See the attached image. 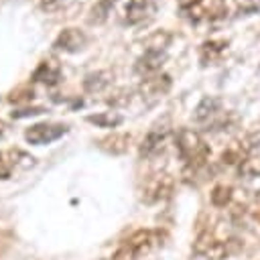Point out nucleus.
<instances>
[{"label":"nucleus","instance_id":"obj_1","mask_svg":"<svg viewBox=\"0 0 260 260\" xmlns=\"http://www.w3.org/2000/svg\"><path fill=\"white\" fill-rule=\"evenodd\" d=\"M175 142H177V150H179L181 158L185 160V171L197 173L201 167H205V162L209 158V146L205 144V140L201 138L199 132L181 128L175 136Z\"/></svg>","mask_w":260,"mask_h":260},{"label":"nucleus","instance_id":"obj_2","mask_svg":"<svg viewBox=\"0 0 260 260\" xmlns=\"http://www.w3.org/2000/svg\"><path fill=\"white\" fill-rule=\"evenodd\" d=\"M158 244V234L152 230L134 232L114 254V260H140Z\"/></svg>","mask_w":260,"mask_h":260},{"label":"nucleus","instance_id":"obj_3","mask_svg":"<svg viewBox=\"0 0 260 260\" xmlns=\"http://www.w3.org/2000/svg\"><path fill=\"white\" fill-rule=\"evenodd\" d=\"M171 136V124H169V118L165 120H158L150 126V130L146 132L142 144H140V156L144 158H152L156 156L158 152L165 150V144Z\"/></svg>","mask_w":260,"mask_h":260},{"label":"nucleus","instance_id":"obj_4","mask_svg":"<svg viewBox=\"0 0 260 260\" xmlns=\"http://www.w3.org/2000/svg\"><path fill=\"white\" fill-rule=\"evenodd\" d=\"M67 126L65 124H35L30 128H26L24 132V138L30 142V144H49V142H55L57 138H61L63 134H67Z\"/></svg>","mask_w":260,"mask_h":260},{"label":"nucleus","instance_id":"obj_5","mask_svg":"<svg viewBox=\"0 0 260 260\" xmlns=\"http://www.w3.org/2000/svg\"><path fill=\"white\" fill-rule=\"evenodd\" d=\"M173 191V179L169 175H152L146 185H144V201L148 203H154V201H160V199H167Z\"/></svg>","mask_w":260,"mask_h":260},{"label":"nucleus","instance_id":"obj_6","mask_svg":"<svg viewBox=\"0 0 260 260\" xmlns=\"http://www.w3.org/2000/svg\"><path fill=\"white\" fill-rule=\"evenodd\" d=\"M87 39L79 28H65L59 32V37L53 43L55 51H63V53H77L85 47Z\"/></svg>","mask_w":260,"mask_h":260},{"label":"nucleus","instance_id":"obj_7","mask_svg":"<svg viewBox=\"0 0 260 260\" xmlns=\"http://www.w3.org/2000/svg\"><path fill=\"white\" fill-rule=\"evenodd\" d=\"M32 79L35 81H43L47 85H55L61 79V65H59V61L55 57H49V59L41 61L37 71L32 73Z\"/></svg>","mask_w":260,"mask_h":260},{"label":"nucleus","instance_id":"obj_8","mask_svg":"<svg viewBox=\"0 0 260 260\" xmlns=\"http://www.w3.org/2000/svg\"><path fill=\"white\" fill-rule=\"evenodd\" d=\"M171 87V77L169 75H148L142 79L140 83V93L144 98H158L162 93H167Z\"/></svg>","mask_w":260,"mask_h":260},{"label":"nucleus","instance_id":"obj_9","mask_svg":"<svg viewBox=\"0 0 260 260\" xmlns=\"http://www.w3.org/2000/svg\"><path fill=\"white\" fill-rule=\"evenodd\" d=\"M98 146L108 152V154H122L128 150L130 146V134H122V132H112L104 138L98 140Z\"/></svg>","mask_w":260,"mask_h":260},{"label":"nucleus","instance_id":"obj_10","mask_svg":"<svg viewBox=\"0 0 260 260\" xmlns=\"http://www.w3.org/2000/svg\"><path fill=\"white\" fill-rule=\"evenodd\" d=\"M167 61V53H158V51H144L142 57L136 63V71L144 73V75H154L156 71H160L162 63Z\"/></svg>","mask_w":260,"mask_h":260},{"label":"nucleus","instance_id":"obj_11","mask_svg":"<svg viewBox=\"0 0 260 260\" xmlns=\"http://www.w3.org/2000/svg\"><path fill=\"white\" fill-rule=\"evenodd\" d=\"M152 4H148V0H128V4L124 6V20L128 24L140 22L144 20L150 12H152Z\"/></svg>","mask_w":260,"mask_h":260},{"label":"nucleus","instance_id":"obj_12","mask_svg":"<svg viewBox=\"0 0 260 260\" xmlns=\"http://www.w3.org/2000/svg\"><path fill=\"white\" fill-rule=\"evenodd\" d=\"M110 79H112V73L110 71H95V73H89L83 79V87H85V91L95 93V91H102L104 87H108L110 85Z\"/></svg>","mask_w":260,"mask_h":260},{"label":"nucleus","instance_id":"obj_13","mask_svg":"<svg viewBox=\"0 0 260 260\" xmlns=\"http://www.w3.org/2000/svg\"><path fill=\"white\" fill-rule=\"evenodd\" d=\"M215 112H219V100L207 95V98H203V100L199 102V106L195 108L193 118H195L197 122H203V120H209Z\"/></svg>","mask_w":260,"mask_h":260},{"label":"nucleus","instance_id":"obj_14","mask_svg":"<svg viewBox=\"0 0 260 260\" xmlns=\"http://www.w3.org/2000/svg\"><path fill=\"white\" fill-rule=\"evenodd\" d=\"M169 43H171V32H167V30H156L154 35H150V37L144 41V51L167 53Z\"/></svg>","mask_w":260,"mask_h":260},{"label":"nucleus","instance_id":"obj_15","mask_svg":"<svg viewBox=\"0 0 260 260\" xmlns=\"http://www.w3.org/2000/svg\"><path fill=\"white\" fill-rule=\"evenodd\" d=\"M87 122L102 126V128H116L122 124V116L116 112H102V114H91L87 116Z\"/></svg>","mask_w":260,"mask_h":260},{"label":"nucleus","instance_id":"obj_16","mask_svg":"<svg viewBox=\"0 0 260 260\" xmlns=\"http://www.w3.org/2000/svg\"><path fill=\"white\" fill-rule=\"evenodd\" d=\"M114 4H116V0H102V2H98V4L89 10V22H91V24L104 22V20L108 18V14H110V10H112Z\"/></svg>","mask_w":260,"mask_h":260},{"label":"nucleus","instance_id":"obj_17","mask_svg":"<svg viewBox=\"0 0 260 260\" xmlns=\"http://www.w3.org/2000/svg\"><path fill=\"white\" fill-rule=\"evenodd\" d=\"M228 43L225 41H209V43H203L201 47V61L207 63V61H213L225 47Z\"/></svg>","mask_w":260,"mask_h":260},{"label":"nucleus","instance_id":"obj_18","mask_svg":"<svg viewBox=\"0 0 260 260\" xmlns=\"http://www.w3.org/2000/svg\"><path fill=\"white\" fill-rule=\"evenodd\" d=\"M6 158L10 162V167H20V169H28L35 165V158L22 150H8L6 152Z\"/></svg>","mask_w":260,"mask_h":260},{"label":"nucleus","instance_id":"obj_19","mask_svg":"<svg viewBox=\"0 0 260 260\" xmlns=\"http://www.w3.org/2000/svg\"><path fill=\"white\" fill-rule=\"evenodd\" d=\"M232 199V187L228 185H217L213 191H211V203L217 205V207H225Z\"/></svg>","mask_w":260,"mask_h":260},{"label":"nucleus","instance_id":"obj_20","mask_svg":"<svg viewBox=\"0 0 260 260\" xmlns=\"http://www.w3.org/2000/svg\"><path fill=\"white\" fill-rule=\"evenodd\" d=\"M221 162H225V165H238V162H244V150H242V146L234 144V146H230L228 150H223V154H221Z\"/></svg>","mask_w":260,"mask_h":260},{"label":"nucleus","instance_id":"obj_21","mask_svg":"<svg viewBox=\"0 0 260 260\" xmlns=\"http://www.w3.org/2000/svg\"><path fill=\"white\" fill-rule=\"evenodd\" d=\"M45 108H26V110H16L12 112V118H26V116H39L43 114Z\"/></svg>","mask_w":260,"mask_h":260},{"label":"nucleus","instance_id":"obj_22","mask_svg":"<svg viewBox=\"0 0 260 260\" xmlns=\"http://www.w3.org/2000/svg\"><path fill=\"white\" fill-rule=\"evenodd\" d=\"M10 173H12V167H10L8 158H6V154L0 152V179H8Z\"/></svg>","mask_w":260,"mask_h":260},{"label":"nucleus","instance_id":"obj_23","mask_svg":"<svg viewBox=\"0 0 260 260\" xmlns=\"http://www.w3.org/2000/svg\"><path fill=\"white\" fill-rule=\"evenodd\" d=\"M63 2H65V0H41V6L47 8V10H55V8H59Z\"/></svg>","mask_w":260,"mask_h":260},{"label":"nucleus","instance_id":"obj_24","mask_svg":"<svg viewBox=\"0 0 260 260\" xmlns=\"http://www.w3.org/2000/svg\"><path fill=\"white\" fill-rule=\"evenodd\" d=\"M179 2V6L183 8V10H189V8H195L197 4H201L203 0H177Z\"/></svg>","mask_w":260,"mask_h":260}]
</instances>
